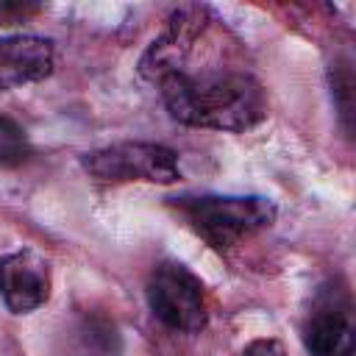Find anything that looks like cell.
<instances>
[{"label": "cell", "instance_id": "1", "mask_svg": "<svg viewBox=\"0 0 356 356\" xmlns=\"http://www.w3.org/2000/svg\"><path fill=\"white\" fill-rule=\"evenodd\" d=\"M159 92L170 117L192 128L239 134L256 128L267 117V95L248 72L184 70L161 78Z\"/></svg>", "mask_w": 356, "mask_h": 356}, {"label": "cell", "instance_id": "9", "mask_svg": "<svg viewBox=\"0 0 356 356\" xmlns=\"http://www.w3.org/2000/svg\"><path fill=\"white\" fill-rule=\"evenodd\" d=\"M72 356H122V337L103 317H81L70 331Z\"/></svg>", "mask_w": 356, "mask_h": 356}, {"label": "cell", "instance_id": "3", "mask_svg": "<svg viewBox=\"0 0 356 356\" xmlns=\"http://www.w3.org/2000/svg\"><path fill=\"white\" fill-rule=\"evenodd\" d=\"M147 306L159 323L181 334H197L209 323L206 286L181 261H161L150 270L145 284Z\"/></svg>", "mask_w": 356, "mask_h": 356}, {"label": "cell", "instance_id": "11", "mask_svg": "<svg viewBox=\"0 0 356 356\" xmlns=\"http://www.w3.org/2000/svg\"><path fill=\"white\" fill-rule=\"evenodd\" d=\"M242 356H286V348L273 337H261V339L248 342L242 348Z\"/></svg>", "mask_w": 356, "mask_h": 356}, {"label": "cell", "instance_id": "5", "mask_svg": "<svg viewBox=\"0 0 356 356\" xmlns=\"http://www.w3.org/2000/svg\"><path fill=\"white\" fill-rule=\"evenodd\" d=\"M206 28H209L206 6H184V8L172 11L167 19V28L161 31V36H156L150 42V47L145 50V56L139 61L142 78L159 83L161 78H167L172 72H184L186 61L195 50V42L203 36Z\"/></svg>", "mask_w": 356, "mask_h": 356}, {"label": "cell", "instance_id": "4", "mask_svg": "<svg viewBox=\"0 0 356 356\" xmlns=\"http://www.w3.org/2000/svg\"><path fill=\"white\" fill-rule=\"evenodd\" d=\"M83 170L103 184H175L181 178L178 156L156 142H117L97 147L81 159Z\"/></svg>", "mask_w": 356, "mask_h": 356}, {"label": "cell", "instance_id": "7", "mask_svg": "<svg viewBox=\"0 0 356 356\" xmlns=\"http://www.w3.org/2000/svg\"><path fill=\"white\" fill-rule=\"evenodd\" d=\"M50 264L31 248L0 259V298L11 314H31L50 298Z\"/></svg>", "mask_w": 356, "mask_h": 356}, {"label": "cell", "instance_id": "10", "mask_svg": "<svg viewBox=\"0 0 356 356\" xmlns=\"http://www.w3.org/2000/svg\"><path fill=\"white\" fill-rule=\"evenodd\" d=\"M31 156V142L19 122L0 114V167H17Z\"/></svg>", "mask_w": 356, "mask_h": 356}, {"label": "cell", "instance_id": "8", "mask_svg": "<svg viewBox=\"0 0 356 356\" xmlns=\"http://www.w3.org/2000/svg\"><path fill=\"white\" fill-rule=\"evenodd\" d=\"M53 42L33 33H17L0 39V89H17L39 83L53 72Z\"/></svg>", "mask_w": 356, "mask_h": 356}, {"label": "cell", "instance_id": "2", "mask_svg": "<svg viewBox=\"0 0 356 356\" xmlns=\"http://www.w3.org/2000/svg\"><path fill=\"white\" fill-rule=\"evenodd\" d=\"M186 225L214 250H231L275 222V203L261 195H200L178 197Z\"/></svg>", "mask_w": 356, "mask_h": 356}, {"label": "cell", "instance_id": "6", "mask_svg": "<svg viewBox=\"0 0 356 356\" xmlns=\"http://www.w3.org/2000/svg\"><path fill=\"white\" fill-rule=\"evenodd\" d=\"M303 345L309 356H353L350 300L339 289H323L303 323Z\"/></svg>", "mask_w": 356, "mask_h": 356}]
</instances>
